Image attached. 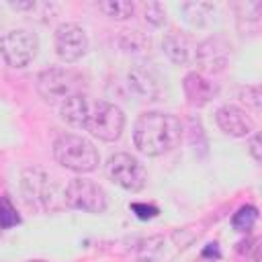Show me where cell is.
<instances>
[{"label": "cell", "mask_w": 262, "mask_h": 262, "mask_svg": "<svg viewBox=\"0 0 262 262\" xmlns=\"http://www.w3.org/2000/svg\"><path fill=\"white\" fill-rule=\"evenodd\" d=\"M125 86L129 94H133L137 100H158L160 96V82L158 78L143 68H133L125 76Z\"/></svg>", "instance_id": "13"}, {"label": "cell", "mask_w": 262, "mask_h": 262, "mask_svg": "<svg viewBox=\"0 0 262 262\" xmlns=\"http://www.w3.org/2000/svg\"><path fill=\"white\" fill-rule=\"evenodd\" d=\"M63 205L84 213H104L108 199L100 184L90 178H72L63 188Z\"/></svg>", "instance_id": "6"}, {"label": "cell", "mask_w": 262, "mask_h": 262, "mask_svg": "<svg viewBox=\"0 0 262 262\" xmlns=\"http://www.w3.org/2000/svg\"><path fill=\"white\" fill-rule=\"evenodd\" d=\"M84 129L100 141H117L125 129V113L121 106L106 100H90Z\"/></svg>", "instance_id": "3"}, {"label": "cell", "mask_w": 262, "mask_h": 262, "mask_svg": "<svg viewBox=\"0 0 262 262\" xmlns=\"http://www.w3.org/2000/svg\"><path fill=\"white\" fill-rule=\"evenodd\" d=\"M131 211L139 217V219H154L160 211H158V207L156 205H145V203H131Z\"/></svg>", "instance_id": "22"}, {"label": "cell", "mask_w": 262, "mask_h": 262, "mask_svg": "<svg viewBox=\"0 0 262 262\" xmlns=\"http://www.w3.org/2000/svg\"><path fill=\"white\" fill-rule=\"evenodd\" d=\"M53 158L61 168L78 174L96 170L100 162V156L94 143L76 133H61L53 141Z\"/></svg>", "instance_id": "2"}, {"label": "cell", "mask_w": 262, "mask_h": 262, "mask_svg": "<svg viewBox=\"0 0 262 262\" xmlns=\"http://www.w3.org/2000/svg\"><path fill=\"white\" fill-rule=\"evenodd\" d=\"M104 172L111 182H115L127 192H139L147 182L145 166L127 151L113 154L104 164Z\"/></svg>", "instance_id": "5"}, {"label": "cell", "mask_w": 262, "mask_h": 262, "mask_svg": "<svg viewBox=\"0 0 262 262\" xmlns=\"http://www.w3.org/2000/svg\"><path fill=\"white\" fill-rule=\"evenodd\" d=\"M239 98H242L248 106H252L256 113H258V111H260V106H262L260 86H246V88H242V90H239Z\"/></svg>", "instance_id": "21"}, {"label": "cell", "mask_w": 262, "mask_h": 262, "mask_svg": "<svg viewBox=\"0 0 262 262\" xmlns=\"http://www.w3.org/2000/svg\"><path fill=\"white\" fill-rule=\"evenodd\" d=\"M248 151L252 154L254 162H260L262 160V151H260V135L254 133L250 139H248Z\"/></svg>", "instance_id": "23"}, {"label": "cell", "mask_w": 262, "mask_h": 262, "mask_svg": "<svg viewBox=\"0 0 262 262\" xmlns=\"http://www.w3.org/2000/svg\"><path fill=\"white\" fill-rule=\"evenodd\" d=\"M162 49L168 55V59L176 66H186L194 59V47L190 39L182 33H168L162 41Z\"/></svg>", "instance_id": "14"}, {"label": "cell", "mask_w": 262, "mask_h": 262, "mask_svg": "<svg viewBox=\"0 0 262 262\" xmlns=\"http://www.w3.org/2000/svg\"><path fill=\"white\" fill-rule=\"evenodd\" d=\"M141 10H143V18L154 25V27H162L166 23V8L160 4V2H143L141 4Z\"/></svg>", "instance_id": "20"}, {"label": "cell", "mask_w": 262, "mask_h": 262, "mask_svg": "<svg viewBox=\"0 0 262 262\" xmlns=\"http://www.w3.org/2000/svg\"><path fill=\"white\" fill-rule=\"evenodd\" d=\"M217 127L229 137H248L254 133V119L248 115L246 108L237 104H223L215 113Z\"/></svg>", "instance_id": "11"}, {"label": "cell", "mask_w": 262, "mask_h": 262, "mask_svg": "<svg viewBox=\"0 0 262 262\" xmlns=\"http://www.w3.org/2000/svg\"><path fill=\"white\" fill-rule=\"evenodd\" d=\"M29 262H47V260H29Z\"/></svg>", "instance_id": "26"}, {"label": "cell", "mask_w": 262, "mask_h": 262, "mask_svg": "<svg viewBox=\"0 0 262 262\" xmlns=\"http://www.w3.org/2000/svg\"><path fill=\"white\" fill-rule=\"evenodd\" d=\"M37 92L49 104H61L66 98L82 92V78L68 68H47L37 76Z\"/></svg>", "instance_id": "4"}, {"label": "cell", "mask_w": 262, "mask_h": 262, "mask_svg": "<svg viewBox=\"0 0 262 262\" xmlns=\"http://www.w3.org/2000/svg\"><path fill=\"white\" fill-rule=\"evenodd\" d=\"M194 61L205 74L215 76L225 72L231 61V41L221 33L207 37L194 47Z\"/></svg>", "instance_id": "9"}, {"label": "cell", "mask_w": 262, "mask_h": 262, "mask_svg": "<svg viewBox=\"0 0 262 262\" xmlns=\"http://www.w3.org/2000/svg\"><path fill=\"white\" fill-rule=\"evenodd\" d=\"M182 139V123L178 117L162 111L141 113L133 127V143L143 156H162L174 149Z\"/></svg>", "instance_id": "1"}, {"label": "cell", "mask_w": 262, "mask_h": 262, "mask_svg": "<svg viewBox=\"0 0 262 262\" xmlns=\"http://www.w3.org/2000/svg\"><path fill=\"white\" fill-rule=\"evenodd\" d=\"M194 262H219V260H217V258H209V256H203V254H201V258H199V260H194Z\"/></svg>", "instance_id": "25"}, {"label": "cell", "mask_w": 262, "mask_h": 262, "mask_svg": "<svg viewBox=\"0 0 262 262\" xmlns=\"http://www.w3.org/2000/svg\"><path fill=\"white\" fill-rule=\"evenodd\" d=\"M20 192L29 207L47 211L55 203V182L43 168H27L20 174Z\"/></svg>", "instance_id": "8"}, {"label": "cell", "mask_w": 262, "mask_h": 262, "mask_svg": "<svg viewBox=\"0 0 262 262\" xmlns=\"http://www.w3.org/2000/svg\"><path fill=\"white\" fill-rule=\"evenodd\" d=\"M88 108H90V98L84 92H78V94L66 98L59 104V115H61V119L68 125L78 127V129H84V121H86Z\"/></svg>", "instance_id": "15"}, {"label": "cell", "mask_w": 262, "mask_h": 262, "mask_svg": "<svg viewBox=\"0 0 262 262\" xmlns=\"http://www.w3.org/2000/svg\"><path fill=\"white\" fill-rule=\"evenodd\" d=\"M98 8L115 20H127L135 12V4L129 0H104V2H98Z\"/></svg>", "instance_id": "17"}, {"label": "cell", "mask_w": 262, "mask_h": 262, "mask_svg": "<svg viewBox=\"0 0 262 262\" xmlns=\"http://www.w3.org/2000/svg\"><path fill=\"white\" fill-rule=\"evenodd\" d=\"M182 90H184L186 102L190 106H196V108L209 104L219 94V86L213 80H209L207 76H203L201 72L186 74L182 80Z\"/></svg>", "instance_id": "12"}, {"label": "cell", "mask_w": 262, "mask_h": 262, "mask_svg": "<svg viewBox=\"0 0 262 262\" xmlns=\"http://www.w3.org/2000/svg\"><path fill=\"white\" fill-rule=\"evenodd\" d=\"M8 6L14 10H29V8H35V2H8Z\"/></svg>", "instance_id": "24"}, {"label": "cell", "mask_w": 262, "mask_h": 262, "mask_svg": "<svg viewBox=\"0 0 262 262\" xmlns=\"http://www.w3.org/2000/svg\"><path fill=\"white\" fill-rule=\"evenodd\" d=\"M39 51V39L27 29H12L0 37V55L10 68L29 66Z\"/></svg>", "instance_id": "7"}, {"label": "cell", "mask_w": 262, "mask_h": 262, "mask_svg": "<svg viewBox=\"0 0 262 262\" xmlns=\"http://www.w3.org/2000/svg\"><path fill=\"white\" fill-rule=\"evenodd\" d=\"M180 10L190 25L203 27L209 23V16L215 12V4H211V2H186L180 6Z\"/></svg>", "instance_id": "16"}, {"label": "cell", "mask_w": 262, "mask_h": 262, "mask_svg": "<svg viewBox=\"0 0 262 262\" xmlns=\"http://www.w3.org/2000/svg\"><path fill=\"white\" fill-rule=\"evenodd\" d=\"M258 221V209L254 205H244L235 211V215L231 217V225L237 231H250Z\"/></svg>", "instance_id": "18"}, {"label": "cell", "mask_w": 262, "mask_h": 262, "mask_svg": "<svg viewBox=\"0 0 262 262\" xmlns=\"http://www.w3.org/2000/svg\"><path fill=\"white\" fill-rule=\"evenodd\" d=\"M18 223H20V215H18L16 207L12 205L8 194H0V227L2 229H10V227H14Z\"/></svg>", "instance_id": "19"}, {"label": "cell", "mask_w": 262, "mask_h": 262, "mask_svg": "<svg viewBox=\"0 0 262 262\" xmlns=\"http://www.w3.org/2000/svg\"><path fill=\"white\" fill-rule=\"evenodd\" d=\"M55 53L63 63H74L88 53V35L76 23H61L53 37Z\"/></svg>", "instance_id": "10"}]
</instances>
